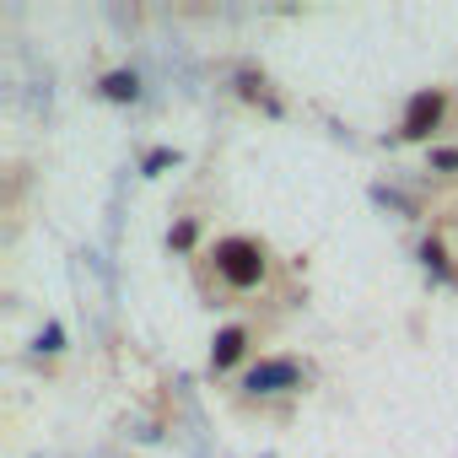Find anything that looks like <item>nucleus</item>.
Returning <instances> with one entry per match:
<instances>
[{
	"label": "nucleus",
	"mask_w": 458,
	"mask_h": 458,
	"mask_svg": "<svg viewBox=\"0 0 458 458\" xmlns=\"http://www.w3.org/2000/svg\"><path fill=\"white\" fill-rule=\"evenodd\" d=\"M302 388V367L292 356H270V361H254L243 372V394L249 399H270V394H297Z\"/></svg>",
	"instance_id": "obj_4"
},
{
	"label": "nucleus",
	"mask_w": 458,
	"mask_h": 458,
	"mask_svg": "<svg viewBox=\"0 0 458 458\" xmlns=\"http://www.w3.org/2000/svg\"><path fill=\"white\" fill-rule=\"evenodd\" d=\"M447 87H420L404 98V114H399V140H431L442 124H447Z\"/></svg>",
	"instance_id": "obj_2"
},
{
	"label": "nucleus",
	"mask_w": 458,
	"mask_h": 458,
	"mask_svg": "<svg viewBox=\"0 0 458 458\" xmlns=\"http://www.w3.org/2000/svg\"><path fill=\"white\" fill-rule=\"evenodd\" d=\"M420 259H426L431 270H447V249H442L437 238H426V249H420Z\"/></svg>",
	"instance_id": "obj_7"
},
{
	"label": "nucleus",
	"mask_w": 458,
	"mask_h": 458,
	"mask_svg": "<svg viewBox=\"0 0 458 458\" xmlns=\"http://www.w3.org/2000/svg\"><path fill=\"white\" fill-rule=\"evenodd\" d=\"M194 233H199V226H194V216H183V221L173 226V233H167V249H178V254H189V249H194Z\"/></svg>",
	"instance_id": "obj_6"
},
{
	"label": "nucleus",
	"mask_w": 458,
	"mask_h": 458,
	"mask_svg": "<svg viewBox=\"0 0 458 458\" xmlns=\"http://www.w3.org/2000/svg\"><path fill=\"white\" fill-rule=\"evenodd\" d=\"M431 162H437V167H458V151H437Z\"/></svg>",
	"instance_id": "obj_8"
},
{
	"label": "nucleus",
	"mask_w": 458,
	"mask_h": 458,
	"mask_svg": "<svg viewBox=\"0 0 458 458\" xmlns=\"http://www.w3.org/2000/svg\"><path fill=\"white\" fill-rule=\"evenodd\" d=\"M259 345V329L249 318H233V324H221L216 340H210V377H233Z\"/></svg>",
	"instance_id": "obj_3"
},
{
	"label": "nucleus",
	"mask_w": 458,
	"mask_h": 458,
	"mask_svg": "<svg viewBox=\"0 0 458 458\" xmlns=\"http://www.w3.org/2000/svg\"><path fill=\"white\" fill-rule=\"evenodd\" d=\"M205 270H210V281H216L226 297H254V292L270 286L276 254H270V243L254 238V233H221V238L205 249Z\"/></svg>",
	"instance_id": "obj_1"
},
{
	"label": "nucleus",
	"mask_w": 458,
	"mask_h": 458,
	"mask_svg": "<svg viewBox=\"0 0 458 458\" xmlns=\"http://www.w3.org/2000/svg\"><path fill=\"white\" fill-rule=\"evenodd\" d=\"M98 87H103L108 103H135V98H140V76H135V71H108Z\"/></svg>",
	"instance_id": "obj_5"
}]
</instances>
